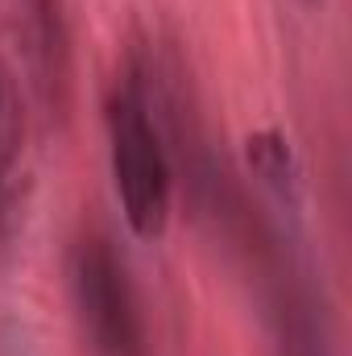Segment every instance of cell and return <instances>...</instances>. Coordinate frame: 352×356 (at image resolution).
I'll use <instances>...</instances> for the list:
<instances>
[{
  "mask_svg": "<svg viewBox=\"0 0 352 356\" xmlns=\"http://www.w3.org/2000/svg\"><path fill=\"white\" fill-rule=\"evenodd\" d=\"M108 154L129 228L145 241L162 236L170 220V158L150 112V95L133 75L116 83L108 99Z\"/></svg>",
  "mask_w": 352,
  "mask_h": 356,
  "instance_id": "cell-1",
  "label": "cell"
},
{
  "mask_svg": "<svg viewBox=\"0 0 352 356\" xmlns=\"http://www.w3.org/2000/svg\"><path fill=\"white\" fill-rule=\"evenodd\" d=\"M71 298L95 356H145V327L129 269L104 236H83L75 245Z\"/></svg>",
  "mask_w": 352,
  "mask_h": 356,
  "instance_id": "cell-2",
  "label": "cell"
}]
</instances>
